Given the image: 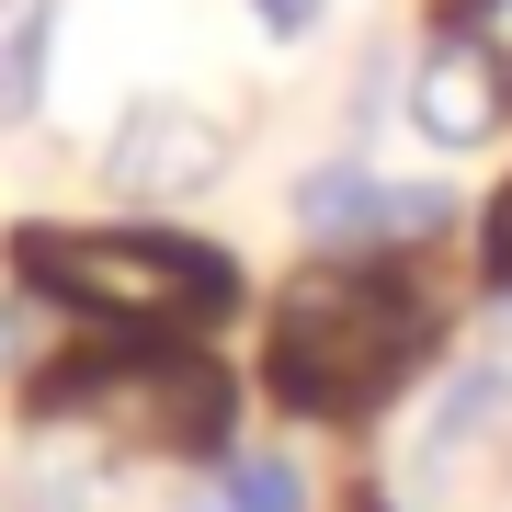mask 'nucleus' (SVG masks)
<instances>
[{"label":"nucleus","mask_w":512,"mask_h":512,"mask_svg":"<svg viewBox=\"0 0 512 512\" xmlns=\"http://www.w3.org/2000/svg\"><path fill=\"white\" fill-rule=\"evenodd\" d=\"M35 433H92L114 456L217 467L239 444V376L183 330H57L23 376Z\"/></svg>","instance_id":"2"},{"label":"nucleus","mask_w":512,"mask_h":512,"mask_svg":"<svg viewBox=\"0 0 512 512\" xmlns=\"http://www.w3.org/2000/svg\"><path fill=\"white\" fill-rule=\"evenodd\" d=\"M410 137L421 148H444V160H478V148H501L512 137V46L501 35H433L421 46V69H410Z\"/></svg>","instance_id":"6"},{"label":"nucleus","mask_w":512,"mask_h":512,"mask_svg":"<svg viewBox=\"0 0 512 512\" xmlns=\"http://www.w3.org/2000/svg\"><path fill=\"white\" fill-rule=\"evenodd\" d=\"M46 46H57V0H0V126L46 114Z\"/></svg>","instance_id":"8"},{"label":"nucleus","mask_w":512,"mask_h":512,"mask_svg":"<svg viewBox=\"0 0 512 512\" xmlns=\"http://www.w3.org/2000/svg\"><path fill=\"white\" fill-rule=\"evenodd\" d=\"M228 160H239V137H228L217 103L137 92L126 114H114V137H103V194H126L137 217H148V205H194V194L228 183Z\"/></svg>","instance_id":"5"},{"label":"nucleus","mask_w":512,"mask_h":512,"mask_svg":"<svg viewBox=\"0 0 512 512\" xmlns=\"http://www.w3.org/2000/svg\"><path fill=\"white\" fill-rule=\"evenodd\" d=\"M12 285L23 296H46L57 319H80V330H194L205 319H228L239 308V262L217 251V239H194V228H148V217H92V228H12Z\"/></svg>","instance_id":"3"},{"label":"nucleus","mask_w":512,"mask_h":512,"mask_svg":"<svg viewBox=\"0 0 512 512\" xmlns=\"http://www.w3.org/2000/svg\"><path fill=\"white\" fill-rule=\"evenodd\" d=\"M456 330L433 251H365V262H296L262 308V399L285 421H376L399 410L421 365Z\"/></svg>","instance_id":"1"},{"label":"nucleus","mask_w":512,"mask_h":512,"mask_svg":"<svg viewBox=\"0 0 512 512\" xmlns=\"http://www.w3.org/2000/svg\"><path fill=\"white\" fill-rule=\"evenodd\" d=\"M285 217H296L308 262H365V251H444L467 228V194L456 183H387L365 160H308Z\"/></svg>","instance_id":"4"},{"label":"nucleus","mask_w":512,"mask_h":512,"mask_svg":"<svg viewBox=\"0 0 512 512\" xmlns=\"http://www.w3.org/2000/svg\"><path fill=\"white\" fill-rule=\"evenodd\" d=\"M183 512H228V501H217V478H205V490H183Z\"/></svg>","instance_id":"12"},{"label":"nucleus","mask_w":512,"mask_h":512,"mask_svg":"<svg viewBox=\"0 0 512 512\" xmlns=\"http://www.w3.org/2000/svg\"><path fill=\"white\" fill-rule=\"evenodd\" d=\"M342 512H399V501H387V490H353V501H342Z\"/></svg>","instance_id":"13"},{"label":"nucleus","mask_w":512,"mask_h":512,"mask_svg":"<svg viewBox=\"0 0 512 512\" xmlns=\"http://www.w3.org/2000/svg\"><path fill=\"white\" fill-rule=\"evenodd\" d=\"M478 285L512 319V183H490V205H478Z\"/></svg>","instance_id":"10"},{"label":"nucleus","mask_w":512,"mask_h":512,"mask_svg":"<svg viewBox=\"0 0 512 512\" xmlns=\"http://www.w3.org/2000/svg\"><path fill=\"white\" fill-rule=\"evenodd\" d=\"M239 12H251V23H262L274 46H308L319 23H330V0H239Z\"/></svg>","instance_id":"11"},{"label":"nucleus","mask_w":512,"mask_h":512,"mask_svg":"<svg viewBox=\"0 0 512 512\" xmlns=\"http://www.w3.org/2000/svg\"><path fill=\"white\" fill-rule=\"evenodd\" d=\"M490 444H512V365H444L433 376V410H421V433H410V478L421 490H444L467 456H490Z\"/></svg>","instance_id":"7"},{"label":"nucleus","mask_w":512,"mask_h":512,"mask_svg":"<svg viewBox=\"0 0 512 512\" xmlns=\"http://www.w3.org/2000/svg\"><path fill=\"white\" fill-rule=\"evenodd\" d=\"M205 478H217V501H228V512H319L308 467H296L285 444H228Z\"/></svg>","instance_id":"9"}]
</instances>
